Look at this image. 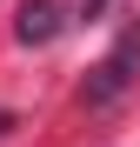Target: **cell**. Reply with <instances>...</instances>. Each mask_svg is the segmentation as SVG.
<instances>
[{
	"label": "cell",
	"mask_w": 140,
	"mask_h": 147,
	"mask_svg": "<svg viewBox=\"0 0 140 147\" xmlns=\"http://www.w3.org/2000/svg\"><path fill=\"white\" fill-rule=\"evenodd\" d=\"M13 34L27 40V47H33V40H54V34H60V0H27Z\"/></svg>",
	"instance_id": "7a4b0ae2"
},
{
	"label": "cell",
	"mask_w": 140,
	"mask_h": 147,
	"mask_svg": "<svg viewBox=\"0 0 140 147\" xmlns=\"http://www.w3.org/2000/svg\"><path fill=\"white\" fill-rule=\"evenodd\" d=\"M0 127H7V114H0Z\"/></svg>",
	"instance_id": "3957f363"
},
{
	"label": "cell",
	"mask_w": 140,
	"mask_h": 147,
	"mask_svg": "<svg viewBox=\"0 0 140 147\" xmlns=\"http://www.w3.org/2000/svg\"><path fill=\"white\" fill-rule=\"evenodd\" d=\"M133 74H140V27H127L120 40H113V54H107L100 67L87 74L80 100H87V107H113V100H120V94L133 87Z\"/></svg>",
	"instance_id": "6da1fadb"
}]
</instances>
